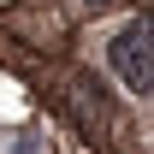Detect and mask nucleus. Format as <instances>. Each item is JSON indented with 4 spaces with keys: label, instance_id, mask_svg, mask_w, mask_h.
<instances>
[{
    "label": "nucleus",
    "instance_id": "f257e3e1",
    "mask_svg": "<svg viewBox=\"0 0 154 154\" xmlns=\"http://www.w3.org/2000/svg\"><path fill=\"white\" fill-rule=\"evenodd\" d=\"M107 65L131 95H154V24H119L107 42Z\"/></svg>",
    "mask_w": 154,
    "mask_h": 154
},
{
    "label": "nucleus",
    "instance_id": "f03ea898",
    "mask_svg": "<svg viewBox=\"0 0 154 154\" xmlns=\"http://www.w3.org/2000/svg\"><path fill=\"white\" fill-rule=\"evenodd\" d=\"M101 6H113V0H83V12H101Z\"/></svg>",
    "mask_w": 154,
    "mask_h": 154
},
{
    "label": "nucleus",
    "instance_id": "7ed1b4c3",
    "mask_svg": "<svg viewBox=\"0 0 154 154\" xmlns=\"http://www.w3.org/2000/svg\"><path fill=\"white\" fill-rule=\"evenodd\" d=\"M136 6H154V0H136Z\"/></svg>",
    "mask_w": 154,
    "mask_h": 154
}]
</instances>
